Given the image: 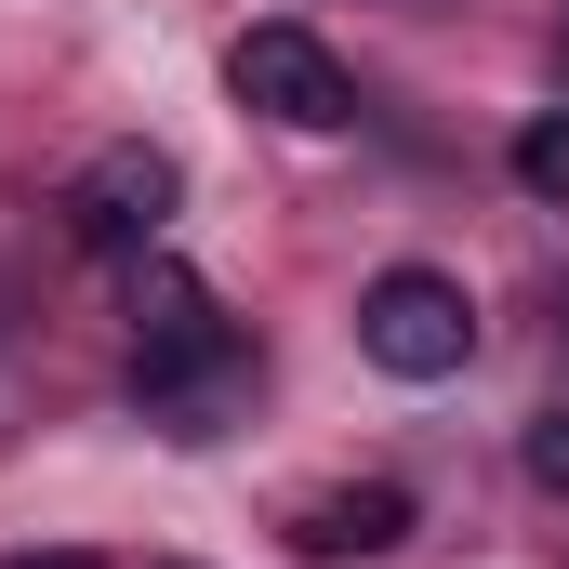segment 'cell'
<instances>
[{
	"label": "cell",
	"mask_w": 569,
	"mask_h": 569,
	"mask_svg": "<svg viewBox=\"0 0 569 569\" xmlns=\"http://www.w3.org/2000/svg\"><path fill=\"white\" fill-rule=\"evenodd\" d=\"M120 318H133V358H172V345H199V331H226V305L186 279L172 252H133V291H120Z\"/></svg>",
	"instance_id": "6"
},
{
	"label": "cell",
	"mask_w": 569,
	"mask_h": 569,
	"mask_svg": "<svg viewBox=\"0 0 569 569\" xmlns=\"http://www.w3.org/2000/svg\"><path fill=\"white\" fill-rule=\"evenodd\" d=\"M0 569H107V557H80V543H53V557H0Z\"/></svg>",
	"instance_id": "9"
},
{
	"label": "cell",
	"mask_w": 569,
	"mask_h": 569,
	"mask_svg": "<svg viewBox=\"0 0 569 569\" xmlns=\"http://www.w3.org/2000/svg\"><path fill=\"white\" fill-rule=\"evenodd\" d=\"M226 93H239L252 120H279V133H331V120H358L345 53H331L318 27H291V13H266V27L226 40Z\"/></svg>",
	"instance_id": "1"
},
{
	"label": "cell",
	"mask_w": 569,
	"mask_h": 569,
	"mask_svg": "<svg viewBox=\"0 0 569 569\" xmlns=\"http://www.w3.org/2000/svg\"><path fill=\"white\" fill-rule=\"evenodd\" d=\"M358 345L398 385H450L477 358V305H463V279H437V266H385V279L358 291Z\"/></svg>",
	"instance_id": "3"
},
{
	"label": "cell",
	"mask_w": 569,
	"mask_h": 569,
	"mask_svg": "<svg viewBox=\"0 0 569 569\" xmlns=\"http://www.w3.org/2000/svg\"><path fill=\"white\" fill-rule=\"evenodd\" d=\"M517 463H530V490H569V411H543V425H530V450H517Z\"/></svg>",
	"instance_id": "8"
},
{
	"label": "cell",
	"mask_w": 569,
	"mask_h": 569,
	"mask_svg": "<svg viewBox=\"0 0 569 569\" xmlns=\"http://www.w3.org/2000/svg\"><path fill=\"white\" fill-rule=\"evenodd\" d=\"M172 199H186V172H172V146H93L80 172H67V239L80 252H107V266H133V252H159V226H172Z\"/></svg>",
	"instance_id": "2"
},
{
	"label": "cell",
	"mask_w": 569,
	"mask_h": 569,
	"mask_svg": "<svg viewBox=\"0 0 569 569\" xmlns=\"http://www.w3.org/2000/svg\"><path fill=\"white\" fill-rule=\"evenodd\" d=\"M517 186H530V199H569V107H543V120L517 133Z\"/></svg>",
	"instance_id": "7"
},
{
	"label": "cell",
	"mask_w": 569,
	"mask_h": 569,
	"mask_svg": "<svg viewBox=\"0 0 569 569\" xmlns=\"http://www.w3.org/2000/svg\"><path fill=\"white\" fill-rule=\"evenodd\" d=\"M557 331H569V291H557Z\"/></svg>",
	"instance_id": "10"
},
{
	"label": "cell",
	"mask_w": 569,
	"mask_h": 569,
	"mask_svg": "<svg viewBox=\"0 0 569 569\" xmlns=\"http://www.w3.org/2000/svg\"><path fill=\"white\" fill-rule=\"evenodd\" d=\"M398 543H411V490H398V477H345V490H305V503H291V557L305 569L398 557Z\"/></svg>",
	"instance_id": "5"
},
{
	"label": "cell",
	"mask_w": 569,
	"mask_h": 569,
	"mask_svg": "<svg viewBox=\"0 0 569 569\" xmlns=\"http://www.w3.org/2000/svg\"><path fill=\"white\" fill-rule=\"evenodd\" d=\"M252 331H199V345H172V358H133V398L159 437H226L252 411Z\"/></svg>",
	"instance_id": "4"
}]
</instances>
